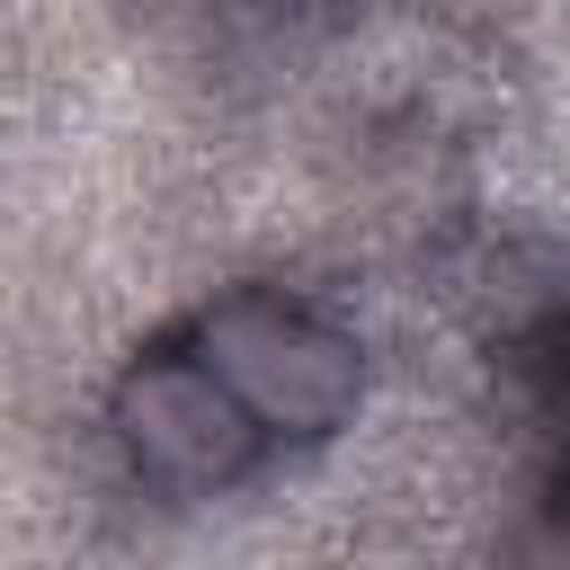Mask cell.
Instances as JSON below:
<instances>
[{
    "mask_svg": "<svg viewBox=\"0 0 570 570\" xmlns=\"http://www.w3.org/2000/svg\"><path fill=\"white\" fill-rule=\"evenodd\" d=\"M187 347L232 383V401L267 445H312L347 428L365 401V347L294 294H223L187 330Z\"/></svg>",
    "mask_w": 570,
    "mask_h": 570,
    "instance_id": "6da1fadb",
    "label": "cell"
},
{
    "mask_svg": "<svg viewBox=\"0 0 570 570\" xmlns=\"http://www.w3.org/2000/svg\"><path fill=\"white\" fill-rule=\"evenodd\" d=\"M107 428H116V454L151 481V490H178V499H214L232 490L249 463H258V428L249 410L232 401V383L196 356V347H160V356H134L107 392Z\"/></svg>",
    "mask_w": 570,
    "mask_h": 570,
    "instance_id": "7a4b0ae2",
    "label": "cell"
}]
</instances>
